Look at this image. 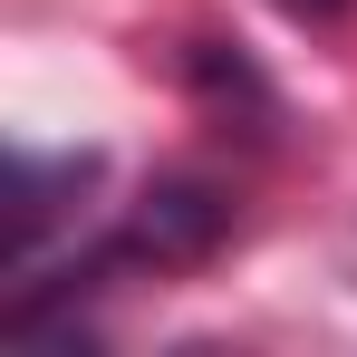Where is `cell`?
Here are the masks:
<instances>
[{
  "label": "cell",
  "instance_id": "obj_1",
  "mask_svg": "<svg viewBox=\"0 0 357 357\" xmlns=\"http://www.w3.org/2000/svg\"><path fill=\"white\" fill-rule=\"evenodd\" d=\"M222 222H232V203H213V183H155V193L135 203V222H126L107 251L174 271V261H203V251L222 241Z\"/></svg>",
  "mask_w": 357,
  "mask_h": 357
},
{
  "label": "cell",
  "instance_id": "obj_2",
  "mask_svg": "<svg viewBox=\"0 0 357 357\" xmlns=\"http://www.w3.org/2000/svg\"><path fill=\"white\" fill-rule=\"evenodd\" d=\"M280 10H290V20H338L348 0H280Z\"/></svg>",
  "mask_w": 357,
  "mask_h": 357
}]
</instances>
